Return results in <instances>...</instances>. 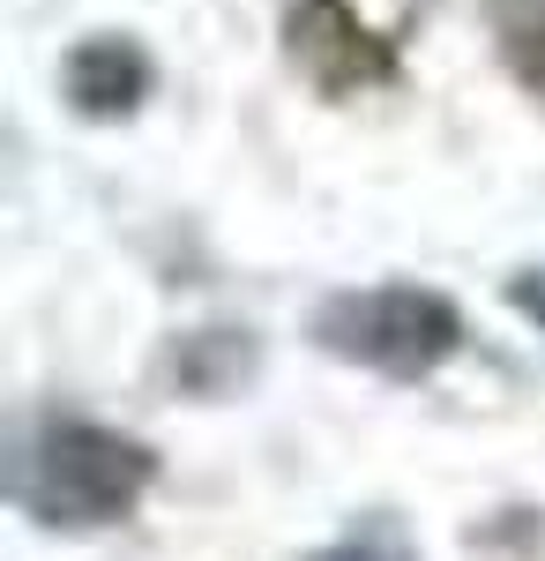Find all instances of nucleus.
<instances>
[{
  "label": "nucleus",
  "mask_w": 545,
  "mask_h": 561,
  "mask_svg": "<svg viewBox=\"0 0 545 561\" xmlns=\"http://www.w3.org/2000/svg\"><path fill=\"white\" fill-rule=\"evenodd\" d=\"M150 486V449L97 420H45L23 457V510L45 524H113Z\"/></svg>",
  "instance_id": "obj_1"
},
{
  "label": "nucleus",
  "mask_w": 545,
  "mask_h": 561,
  "mask_svg": "<svg viewBox=\"0 0 545 561\" xmlns=\"http://www.w3.org/2000/svg\"><path fill=\"white\" fill-rule=\"evenodd\" d=\"M515 307H523L531 322H545V270H531V277H515Z\"/></svg>",
  "instance_id": "obj_4"
},
{
  "label": "nucleus",
  "mask_w": 545,
  "mask_h": 561,
  "mask_svg": "<svg viewBox=\"0 0 545 561\" xmlns=\"http://www.w3.org/2000/svg\"><path fill=\"white\" fill-rule=\"evenodd\" d=\"M314 337L359 367H381V375H426L456 352L463 322L441 293H419V285H381V293H344V300L322 307Z\"/></svg>",
  "instance_id": "obj_2"
},
{
  "label": "nucleus",
  "mask_w": 545,
  "mask_h": 561,
  "mask_svg": "<svg viewBox=\"0 0 545 561\" xmlns=\"http://www.w3.org/2000/svg\"><path fill=\"white\" fill-rule=\"evenodd\" d=\"M314 561H419V554H411V539H404L389 517H374L367 531H344V539H336V547H322Z\"/></svg>",
  "instance_id": "obj_3"
}]
</instances>
